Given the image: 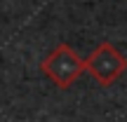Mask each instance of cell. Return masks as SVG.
Returning a JSON list of instances; mask_svg holds the SVG:
<instances>
[{
  "mask_svg": "<svg viewBox=\"0 0 127 122\" xmlns=\"http://www.w3.org/2000/svg\"><path fill=\"white\" fill-rule=\"evenodd\" d=\"M40 71L45 73L59 89H68V87L85 73V59H80L71 45H57L54 49L42 59Z\"/></svg>",
  "mask_w": 127,
  "mask_h": 122,
  "instance_id": "1",
  "label": "cell"
},
{
  "mask_svg": "<svg viewBox=\"0 0 127 122\" xmlns=\"http://www.w3.org/2000/svg\"><path fill=\"white\" fill-rule=\"evenodd\" d=\"M85 71L99 82L101 87H111L127 71V56L111 42H101L85 59Z\"/></svg>",
  "mask_w": 127,
  "mask_h": 122,
  "instance_id": "2",
  "label": "cell"
}]
</instances>
